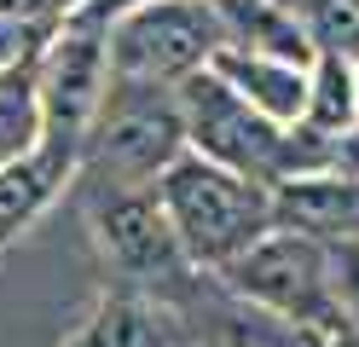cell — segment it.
<instances>
[{"instance_id":"cell-2","label":"cell","mask_w":359,"mask_h":347,"mask_svg":"<svg viewBox=\"0 0 359 347\" xmlns=\"http://www.w3.org/2000/svg\"><path fill=\"white\" fill-rule=\"evenodd\" d=\"M156 197H163V215L174 226L180 249H186V261L203 278L226 272L238 254H250L266 231L278 226L273 185L243 179L232 168H215V162L191 156V151L163 174Z\"/></svg>"},{"instance_id":"cell-19","label":"cell","mask_w":359,"mask_h":347,"mask_svg":"<svg viewBox=\"0 0 359 347\" xmlns=\"http://www.w3.org/2000/svg\"><path fill=\"white\" fill-rule=\"evenodd\" d=\"M273 6H284V12H296V18L307 23V12H313V6H319V0H273Z\"/></svg>"},{"instance_id":"cell-1","label":"cell","mask_w":359,"mask_h":347,"mask_svg":"<svg viewBox=\"0 0 359 347\" xmlns=\"http://www.w3.org/2000/svg\"><path fill=\"white\" fill-rule=\"evenodd\" d=\"M215 290L261 318H278L290 330H302V336H325V341L359 336L342 295H336L330 243L302 238V231L273 226L250 254H238L226 272H215Z\"/></svg>"},{"instance_id":"cell-6","label":"cell","mask_w":359,"mask_h":347,"mask_svg":"<svg viewBox=\"0 0 359 347\" xmlns=\"http://www.w3.org/2000/svg\"><path fill=\"white\" fill-rule=\"evenodd\" d=\"M104 93H110L104 29L99 23H70L41 53V145L81 168V151H87V133H93Z\"/></svg>"},{"instance_id":"cell-7","label":"cell","mask_w":359,"mask_h":347,"mask_svg":"<svg viewBox=\"0 0 359 347\" xmlns=\"http://www.w3.org/2000/svg\"><path fill=\"white\" fill-rule=\"evenodd\" d=\"M174 93H180V116H186V145H191V156L215 162V168H232V174H243V179L273 185L278 151H284V133H290V128H278V122H266L261 110H250L226 81L215 76V69L180 81Z\"/></svg>"},{"instance_id":"cell-16","label":"cell","mask_w":359,"mask_h":347,"mask_svg":"<svg viewBox=\"0 0 359 347\" xmlns=\"http://www.w3.org/2000/svg\"><path fill=\"white\" fill-rule=\"evenodd\" d=\"M330 261H336V295H342V307H348L353 330H359V238L330 243Z\"/></svg>"},{"instance_id":"cell-4","label":"cell","mask_w":359,"mask_h":347,"mask_svg":"<svg viewBox=\"0 0 359 347\" xmlns=\"http://www.w3.org/2000/svg\"><path fill=\"white\" fill-rule=\"evenodd\" d=\"M104 46H110V76L180 87L215 64V53L226 46V29H220L215 0H151V6L110 23Z\"/></svg>"},{"instance_id":"cell-11","label":"cell","mask_w":359,"mask_h":347,"mask_svg":"<svg viewBox=\"0 0 359 347\" xmlns=\"http://www.w3.org/2000/svg\"><path fill=\"white\" fill-rule=\"evenodd\" d=\"M70 185H81V168L53 156L47 145H35L29 156H18L12 168H0V249H12Z\"/></svg>"},{"instance_id":"cell-18","label":"cell","mask_w":359,"mask_h":347,"mask_svg":"<svg viewBox=\"0 0 359 347\" xmlns=\"http://www.w3.org/2000/svg\"><path fill=\"white\" fill-rule=\"evenodd\" d=\"M140 6H151V0H87V12H81V23H99V29H110L116 18H128V12H140Z\"/></svg>"},{"instance_id":"cell-15","label":"cell","mask_w":359,"mask_h":347,"mask_svg":"<svg viewBox=\"0 0 359 347\" xmlns=\"http://www.w3.org/2000/svg\"><path fill=\"white\" fill-rule=\"evenodd\" d=\"M307 41L313 58H336L359 69V0H319L307 12Z\"/></svg>"},{"instance_id":"cell-12","label":"cell","mask_w":359,"mask_h":347,"mask_svg":"<svg viewBox=\"0 0 359 347\" xmlns=\"http://www.w3.org/2000/svg\"><path fill=\"white\" fill-rule=\"evenodd\" d=\"M215 12H220V29H226V46L313 69V41L296 12L273 6V0H215Z\"/></svg>"},{"instance_id":"cell-14","label":"cell","mask_w":359,"mask_h":347,"mask_svg":"<svg viewBox=\"0 0 359 347\" xmlns=\"http://www.w3.org/2000/svg\"><path fill=\"white\" fill-rule=\"evenodd\" d=\"M307 128L319 133H342L359 122V69L336 64V58H313L307 69Z\"/></svg>"},{"instance_id":"cell-10","label":"cell","mask_w":359,"mask_h":347,"mask_svg":"<svg viewBox=\"0 0 359 347\" xmlns=\"http://www.w3.org/2000/svg\"><path fill=\"white\" fill-rule=\"evenodd\" d=\"M209 69L250 110H261L266 122L296 128L307 116V69L302 64H278V58H255V53H238V46H220Z\"/></svg>"},{"instance_id":"cell-13","label":"cell","mask_w":359,"mask_h":347,"mask_svg":"<svg viewBox=\"0 0 359 347\" xmlns=\"http://www.w3.org/2000/svg\"><path fill=\"white\" fill-rule=\"evenodd\" d=\"M41 145V58L0 64V168Z\"/></svg>"},{"instance_id":"cell-5","label":"cell","mask_w":359,"mask_h":347,"mask_svg":"<svg viewBox=\"0 0 359 347\" xmlns=\"http://www.w3.org/2000/svg\"><path fill=\"white\" fill-rule=\"evenodd\" d=\"M87 226H93V243L104 266L116 272V284L156 290L186 307V290L203 272L186 261L156 191H87Z\"/></svg>"},{"instance_id":"cell-17","label":"cell","mask_w":359,"mask_h":347,"mask_svg":"<svg viewBox=\"0 0 359 347\" xmlns=\"http://www.w3.org/2000/svg\"><path fill=\"white\" fill-rule=\"evenodd\" d=\"M330 174H342V179H359V122L336 133V156H330Z\"/></svg>"},{"instance_id":"cell-8","label":"cell","mask_w":359,"mask_h":347,"mask_svg":"<svg viewBox=\"0 0 359 347\" xmlns=\"http://www.w3.org/2000/svg\"><path fill=\"white\" fill-rule=\"evenodd\" d=\"M58 347H203V341L191 330V307L156 290L104 284Z\"/></svg>"},{"instance_id":"cell-9","label":"cell","mask_w":359,"mask_h":347,"mask_svg":"<svg viewBox=\"0 0 359 347\" xmlns=\"http://www.w3.org/2000/svg\"><path fill=\"white\" fill-rule=\"evenodd\" d=\"M273 215L284 231H302L319 243H348L359 238V179L313 174V179L273 185Z\"/></svg>"},{"instance_id":"cell-3","label":"cell","mask_w":359,"mask_h":347,"mask_svg":"<svg viewBox=\"0 0 359 347\" xmlns=\"http://www.w3.org/2000/svg\"><path fill=\"white\" fill-rule=\"evenodd\" d=\"M186 151L191 145L174 87L110 76V93L81 151V185L87 191H156Z\"/></svg>"}]
</instances>
